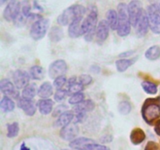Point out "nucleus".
<instances>
[{
    "mask_svg": "<svg viewBox=\"0 0 160 150\" xmlns=\"http://www.w3.org/2000/svg\"><path fill=\"white\" fill-rule=\"evenodd\" d=\"M98 23V9L95 6H91L88 9V13L83 20L81 24L85 41H92Z\"/></svg>",
    "mask_w": 160,
    "mask_h": 150,
    "instance_id": "obj_1",
    "label": "nucleus"
},
{
    "mask_svg": "<svg viewBox=\"0 0 160 150\" xmlns=\"http://www.w3.org/2000/svg\"><path fill=\"white\" fill-rule=\"evenodd\" d=\"M142 116L147 123L153 124L160 117V97L147 98L142 108Z\"/></svg>",
    "mask_w": 160,
    "mask_h": 150,
    "instance_id": "obj_2",
    "label": "nucleus"
},
{
    "mask_svg": "<svg viewBox=\"0 0 160 150\" xmlns=\"http://www.w3.org/2000/svg\"><path fill=\"white\" fill-rule=\"evenodd\" d=\"M87 9L80 4L72 5L62 11V13L57 17L58 24L62 26H70L74 20L84 17Z\"/></svg>",
    "mask_w": 160,
    "mask_h": 150,
    "instance_id": "obj_3",
    "label": "nucleus"
},
{
    "mask_svg": "<svg viewBox=\"0 0 160 150\" xmlns=\"http://www.w3.org/2000/svg\"><path fill=\"white\" fill-rule=\"evenodd\" d=\"M117 12H118L119 19L118 28L117 30V34L122 38L127 37L131 33V27L129 16H128V6L124 2L119 3L117 6Z\"/></svg>",
    "mask_w": 160,
    "mask_h": 150,
    "instance_id": "obj_4",
    "label": "nucleus"
},
{
    "mask_svg": "<svg viewBox=\"0 0 160 150\" xmlns=\"http://www.w3.org/2000/svg\"><path fill=\"white\" fill-rule=\"evenodd\" d=\"M49 20L48 19L42 18L35 20L32 23L30 30V36L35 41L41 40L45 37L49 28Z\"/></svg>",
    "mask_w": 160,
    "mask_h": 150,
    "instance_id": "obj_5",
    "label": "nucleus"
},
{
    "mask_svg": "<svg viewBox=\"0 0 160 150\" xmlns=\"http://www.w3.org/2000/svg\"><path fill=\"white\" fill-rule=\"evenodd\" d=\"M149 28L154 34H160V14L157 9V4L153 3L147 8Z\"/></svg>",
    "mask_w": 160,
    "mask_h": 150,
    "instance_id": "obj_6",
    "label": "nucleus"
},
{
    "mask_svg": "<svg viewBox=\"0 0 160 150\" xmlns=\"http://www.w3.org/2000/svg\"><path fill=\"white\" fill-rule=\"evenodd\" d=\"M128 12L131 25L134 28H136L144 12L142 2L138 0L130 2L128 5Z\"/></svg>",
    "mask_w": 160,
    "mask_h": 150,
    "instance_id": "obj_7",
    "label": "nucleus"
},
{
    "mask_svg": "<svg viewBox=\"0 0 160 150\" xmlns=\"http://www.w3.org/2000/svg\"><path fill=\"white\" fill-rule=\"evenodd\" d=\"M21 12V2L18 1H10L3 11V17L6 21L14 22Z\"/></svg>",
    "mask_w": 160,
    "mask_h": 150,
    "instance_id": "obj_8",
    "label": "nucleus"
},
{
    "mask_svg": "<svg viewBox=\"0 0 160 150\" xmlns=\"http://www.w3.org/2000/svg\"><path fill=\"white\" fill-rule=\"evenodd\" d=\"M68 70V66L63 59H57L52 62L48 67V76L52 79H56L60 76H65Z\"/></svg>",
    "mask_w": 160,
    "mask_h": 150,
    "instance_id": "obj_9",
    "label": "nucleus"
},
{
    "mask_svg": "<svg viewBox=\"0 0 160 150\" xmlns=\"http://www.w3.org/2000/svg\"><path fill=\"white\" fill-rule=\"evenodd\" d=\"M0 90L4 94L5 96H8L9 98L20 99V93L17 91V88L14 84H12L9 79H2L0 81Z\"/></svg>",
    "mask_w": 160,
    "mask_h": 150,
    "instance_id": "obj_10",
    "label": "nucleus"
},
{
    "mask_svg": "<svg viewBox=\"0 0 160 150\" xmlns=\"http://www.w3.org/2000/svg\"><path fill=\"white\" fill-rule=\"evenodd\" d=\"M30 74L23 70H17L12 75V81L14 85L17 89L24 88L30 84Z\"/></svg>",
    "mask_w": 160,
    "mask_h": 150,
    "instance_id": "obj_11",
    "label": "nucleus"
},
{
    "mask_svg": "<svg viewBox=\"0 0 160 150\" xmlns=\"http://www.w3.org/2000/svg\"><path fill=\"white\" fill-rule=\"evenodd\" d=\"M78 134H79V128L75 123H71L61 128L60 132H59L61 138L65 141H70V142L76 139Z\"/></svg>",
    "mask_w": 160,
    "mask_h": 150,
    "instance_id": "obj_12",
    "label": "nucleus"
},
{
    "mask_svg": "<svg viewBox=\"0 0 160 150\" xmlns=\"http://www.w3.org/2000/svg\"><path fill=\"white\" fill-rule=\"evenodd\" d=\"M109 25L106 20H102L98 22L97 26L95 36L99 42H103L107 39L109 34Z\"/></svg>",
    "mask_w": 160,
    "mask_h": 150,
    "instance_id": "obj_13",
    "label": "nucleus"
},
{
    "mask_svg": "<svg viewBox=\"0 0 160 150\" xmlns=\"http://www.w3.org/2000/svg\"><path fill=\"white\" fill-rule=\"evenodd\" d=\"M17 106L24 112L26 115L29 117H32L36 112V105L33 100L26 99L23 98H20L17 102Z\"/></svg>",
    "mask_w": 160,
    "mask_h": 150,
    "instance_id": "obj_14",
    "label": "nucleus"
},
{
    "mask_svg": "<svg viewBox=\"0 0 160 150\" xmlns=\"http://www.w3.org/2000/svg\"><path fill=\"white\" fill-rule=\"evenodd\" d=\"M135 28L136 34H137L138 37H145L147 34L148 31V28H149V23H148V15H147L146 11L144 10L142 17H141L140 20L138 21Z\"/></svg>",
    "mask_w": 160,
    "mask_h": 150,
    "instance_id": "obj_15",
    "label": "nucleus"
},
{
    "mask_svg": "<svg viewBox=\"0 0 160 150\" xmlns=\"http://www.w3.org/2000/svg\"><path fill=\"white\" fill-rule=\"evenodd\" d=\"M83 20H84V17L78 19L69 26L68 34L71 38H78L84 35L82 28H81Z\"/></svg>",
    "mask_w": 160,
    "mask_h": 150,
    "instance_id": "obj_16",
    "label": "nucleus"
},
{
    "mask_svg": "<svg viewBox=\"0 0 160 150\" xmlns=\"http://www.w3.org/2000/svg\"><path fill=\"white\" fill-rule=\"evenodd\" d=\"M37 106L41 113L43 115H48L52 111L54 102L50 98H42L37 102Z\"/></svg>",
    "mask_w": 160,
    "mask_h": 150,
    "instance_id": "obj_17",
    "label": "nucleus"
},
{
    "mask_svg": "<svg viewBox=\"0 0 160 150\" xmlns=\"http://www.w3.org/2000/svg\"><path fill=\"white\" fill-rule=\"evenodd\" d=\"M93 143H95V142L93 139H91L85 137H81L77 138L76 139L70 142L69 145H70V148L74 150H83L87 145Z\"/></svg>",
    "mask_w": 160,
    "mask_h": 150,
    "instance_id": "obj_18",
    "label": "nucleus"
},
{
    "mask_svg": "<svg viewBox=\"0 0 160 150\" xmlns=\"http://www.w3.org/2000/svg\"><path fill=\"white\" fill-rule=\"evenodd\" d=\"M74 117L75 113L73 112V110L66 111L65 112L61 114V115L58 117L57 120H56V125L57 127L63 128V127L71 123L72 121L74 120Z\"/></svg>",
    "mask_w": 160,
    "mask_h": 150,
    "instance_id": "obj_19",
    "label": "nucleus"
},
{
    "mask_svg": "<svg viewBox=\"0 0 160 150\" xmlns=\"http://www.w3.org/2000/svg\"><path fill=\"white\" fill-rule=\"evenodd\" d=\"M95 107V104L92 100L87 99L84 100L82 102L74 106L73 108V111L74 113H78V112H84L87 113L88 112H92Z\"/></svg>",
    "mask_w": 160,
    "mask_h": 150,
    "instance_id": "obj_20",
    "label": "nucleus"
},
{
    "mask_svg": "<svg viewBox=\"0 0 160 150\" xmlns=\"http://www.w3.org/2000/svg\"><path fill=\"white\" fill-rule=\"evenodd\" d=\"M145 138H146V135H145V131L140 128H134L130 134V140L131 143L135 145L142 143L145 141Z\"/></svg>",
    "mask_w": 160,
    "mask_h": 150,
    "instance_id": "obj_21",
    "label": "nucleus"
},
{
    "mask_svg": "<svg viewBox=\"0 0 160 150\" xmlns=\"http://www.w3.org/2000/svg\"><path fill=\"white\" fill-rule=\"evenodd\" d=\"M52 94L53 87L48 81L42 84L38 90V95L42 98H48Z\"/></svg>",
    "mask_w": 160,
    "mask_h": 150,
    "instance_id": "obj_22",
    "label": "nucleus"
},
{
    "mask_svg": "<svg viewBox=\"0 0 160 150\" xmlns=\"http://www.w3.org/2000/svg\"><path fill=\"white\" fill-rule=\"evenodd\" d=\"M106 17H107L106 20L109 23L110 29H112V31H117V28H118L119 22L118 12L114 9H109L106 14Z\"/></svg>",
    "mask_w": 160,
    "mask_h": 150,
    "instance_id": "obj_23",
    "label": "nucleus"
},
{
    "mask_svg": "<svg viewBox=\"0 0 160 150\" xmlns=\"http://www.w3.org/2000/svg\"><path fill=\"white\" fill-rule=\"evenodd\" d=\"M29 74L31 79L36 80V81H41V80L44 79V78H45V70L41 66L34 65L30 69Z\"/></svg>",
    "mask_w": 160,
    "mask_h": 150,
    "instance_id": "obj_24",
    "label": "nucleus"
},
{
    "mask_svg": "<svg viewBox=\"0 0 160 150\" xmlns=\"http://www.w3.org/2000/svg\"><path fill=\"white\" fill-rule=\"evenodd\" d=\"M38 94L37 85L34 83H31L27 85L22 91V98L32 100Z\"/></svg>",
    "mask_w": 160,
    "mask_h": 150,
    "instance_id": "obj_25",
    "label": "nucleus"
},
{
    "mask_svg": "<svg viewBox=\"0 0 160 150\" xmlns=\"http://www.w3.org/2000/svg\"><path fill=\"white\" fill-rule=\"evenodd\" d=\"M48 38L52 42H59L63 38V31L59 26L52 27L48 32Z\"/></svg>",
    "mask_w": 160,
    "mask_h": 150,
    "instance_id": "obj_26",
    "label": "nucleus"
},
{
    "mask_svg": "<svg viewBox=\"0 0 160 150\" xmlns=\"http://www.w3.org/2000/svg\"><path fill=\"white\" fill-rule=\"evenodd\" d=\"M135 59H120L116 61V67L119 72H124L134 63Z\"/></svg>",
    "mask_w": 160,
    "mask_h": 150,
    "instance_id": "obj_27",
    "label": "nucleus"
},
{
    "mask_svg": "<svg viewBox=\"0 0 160 150\" xmlns=\"http://www.w3.org/2000/svg\"><path fill=\"white\" fill-rule=\"evenodd\" d=\"M0 108L4 112H12L15 109V102L8 96H3L0 102Z\"/></svg>",
    "mask_w": 160,
    "mask_h": 150,
    "instance_id": "obj_28",
    "label": "nucleus"
},
{
    "mask_svg": "<svg viewBox=\"0 0 160 150\" xmlns=\"http://www.w3.org/2000/svg\"><path fill=\"white\" fill-rule=\"evenodd\" d=\"M145 56L147 59L154 61L160 57V47L159 45H153L148 48L145 53Z\"/></svg>",
    "mask_w": 160,
    "mask_h": 150,
    "instance_id": "obj_29",
    "label": "nucleus"
},
{
    "mask_svg": "<svg viewBox=\"0 0 160 150\" xmlns=\"http://www.w3.org/2000/svg\"><path fill=\"white\" fill-rule=\"evenodd\" d=\"M143 90L148 95H156L158 92V88L155 83L149 81H145L142 83Z\"/></svg>",
    "mask_w": 160,
    "mask_h": 150,
    "instance_id": "obj_30",
    "label": "nucleus"
},
{
    "mask_svg": "<svg viewBox=\"0 0 160 150\" xmlns=\"http://www.w3.org/2000/svg\"><path fill=\"white\" fill-rule=\"evenodd\" d=\"M20 131L19 124L17 122L8 123L7 124V137L9 138H13L17 137Z\"/></svg>",
    "mask_w": 160,
    "mask_h": 150,
    "instance_id": "obj_31",
    "label": "nucleus"
},
{
    "mask_svg": "<svg viewBox=\"0 0 160 150\" xmlns=\"http://www.w3.org/2000/svg\"><path fill=\"white\" fill-rule=\"evenodd\" d=\"M66 89H67V92H68V95H70V96H71V95H75V94L77 93L82 92V91L84 90V86H83L82 84H80L78 81L76 83L72 84V85L67 87Z\"/></svg>",
    "mask_w": 160,
    "mask_h": 150,
    "instance_id": "obj_32",
    "label": "nucleus"
},
{
    "mask_svg": "<svg viewBox=\"0 0 160 150\" xmlns=\"http://www.w3.org/2000/svg\"><path fill=\"white\" fill-rule=\"evenodd\" d=\"M132 107L131 104L128 101H122L118 105L119 112L122 115H128L131 112Z\"/></svg>",
    "mask_w": 160,
    "mask_h": 150,
    "instance_id": "obj_33",
    "label": "nucleus"
},
{
    "mask_svg": "<svg viewBox=\"0 0 160 150\" xmlns=\"http://www.w3.org/2000/svg\"><path fill=\"white\" fill-rule=\"evenodd\" d=\"M84 100V95L83 92H80V93H77L75 95H73L70 96V98H69L68 102L70 105H76L79 104V103L82 102Z\"/></svg>",
    "mask_w": 160,
    "mask_h": 150,
    "instance_id": "obj_34",
    "label": "nucleus"
},
{
    "mask_svg": "<svg viewBox=\"0 0 160 150\" xmlns=\"http://www.w3.org/2000/svg\"><path fill=\"white\" fill-rule=\"evenodd\" d=\"M31 6L29 2L23 1L21 2V13L26 19H28L32 12H31Z\"/></svg>",
    "mask_w": 160,
    "mask_h": 150,
    "instance_id": "obj_35",
    "label": "nucleus"
},
{
    "mask_svg": "<svg viewBox=\"0 0 160 150\" xmlns=\"http://www.w3.org/2000/svg\"><path fill=\"white\" fill-rule=\"evenodd\" d=\"M67 79L66 76H60L59 78H56L53 81V86L56 88V90L62 89V88L67 85Z\"/></svg>",
    "mask_w": 160,
    "mask_h": 150,
    "instance_id": "obj_36",
    "label": "nucleus"
},
{
    "mask_svg": "<svg viewBox=\"0 0 160 150\" xmlns=\"http://www.w3.org/2000/svg\"><path fill=\"white\" fill-rule=\"evenodd\" d=\"M78 81L80 84H82L84 87V86L89 85V84H92L93 79H92V77L91 75L81 74L78 78Z\"/></svg>",
    "mask_w": 160,
    "mask_h": 150,
    "instance_id": "obj_37",
    "label": "nucleus"
},
{
    "mask_svg": "<svg viewBox=\"0 0 160 150\" xmlns=\"http://www.w3.org/2000/svg\"><path fill=\"white\" fill-rule=\"evenodd\" d=\"M68 95L67 89H59L56 92L54 95V99L56 102H62L66 98V97Z\"/></svg>",
    "mask_w": 160,
    "mask_h": 150,
    "instance_id": "obj_38",
    "label": "nucleus"
},
{
    "mask_svg": "<svg viewBox=\"0 0 160 150\" xmlns=\"http://www.w3.org/2000/svg\"><path fill=\"white\" fill-rule=\"evenodd\" d=\"M83 150H110V148L106 146V145L93 143L87 145Z\"/></svg>",
    "mask_w": 160,
    "mask_h": 150,
    "instance_id": "obj_39",
    "label": "nucleus"
},
{
    "mask_svg": "<svg viewBox=\"0 0 160 150\" xmlns=\"http://www.w3.org/2000/svg\"><path fill=\"white\" fill-rule=\"evenodd\" d=\"M66 111H67V106H66V105H59V106H56V107L55 108L54 110H53L52 116L54 117H59L61 114L65 112Z\"/></svg>",
    "mask_w": 160,
    "mask_h": 150,
    "instance_id": "obj_40",
    "label": "nucleus"
},
{
    "mask_svg": "<svg viewBox=\"0 0 160 150\" xmlns=\"http://www.w3.org/2000/svg\"><path fill=\"white\" fill-rule=\"evenodd\" d=\"M86 117H87V113H84V112H78V113H75V117H74V123H82L84 120H85Z\"/></svg>",
    "mask_w": 160,
    "mask_h": 150,
    "instance_id": "obj_41",
    "label": "nucleus"
},
{
    "mask_svg": "<svg viewBox=\"0 0 160 150\" xmlns=\"http://www.w3.org/2000/svg\"><path fill=\"white\" fill-rule=\"evenodd\" d=\"M134 52H135L134 50H128V51L123 52L120 53L118 56L120 58H121V59H126L127 57H129V56H132Z\"/></svg>",
    "mask_w": 160,
    "mask_h": 150,
    "instance_id": "obj_42",
    "label": "nucleus"
},
{
    "mask_svg": "<svg viewBox=\"0 0 160 150\" xmlns=\"http://www.w3.org/2000/svg\"><path fill=\"white\" fill-rule=\"evenodd\" d=\"M145 150H159V147L156 145L155 142H149L147 144L146 147H145Z\"/></svg>",
    "mask_w": 160,
    "mask_h": 150,
    "instance_id": "obj_43",
    "label": "nucleus"
},
{
    "mask_svg": "<svg viewBox=\"0 0 160 150\" xmlns=\"http://www.w3.org/2000/svg\"><path fill=\"white\" fill-rule=\"evenodd\" d=\"M155 131H156L158 135L160 136V120L156 122V127H155Z\"/></svg>",
    "mask_w": 160,
    "mask_h": 150,
    "instance_id": "obj_44",
    "label": "nucleus"
},
{
    "mask_svg": "<svg viewBox=\"0 0 160 150\" xmlns=\"http://www.w3.org/2000/svg\"><path fill=\"white\" fill-rule=\"evenodd\" d=\"M20 150H31L26 145L25 143H22L21 146H20Z\"/></svg>",
    "mask_w": 160,
    "mask_h": 150,
    "instance_id": "obj_45",
    "label": "nucleus"
},
{
    "mask_svg": "<svg viewBox=\"0 0 160 150\" xmlns=\"http://www.w3.org/2000/svg\"><path fill=\"white\" fill-rule=\"evenodd\" d=\"M157 4V9H158V11H159V14H160V2L159 3H156Z\"/></svg>",
    "mask_w": 160,
    "mask_h": 150,
    "instance_id": "obj_46",
    "label": "nucleus"
},
{
    "mask_svg": "<svg viewBox=\"0 0 160 150\" xmlns=\"http://www.w3.org/2000/svg\"><path fill=\"white\" fill-rule=\"evenodd\" d=\"M63 150H67V149H63Z\"/></svg>",
    "mask_w": 160,
    "mask_h": 150,
    "instance_id": "obj_47",
    "label": "nucleus"
}]
</instances>
